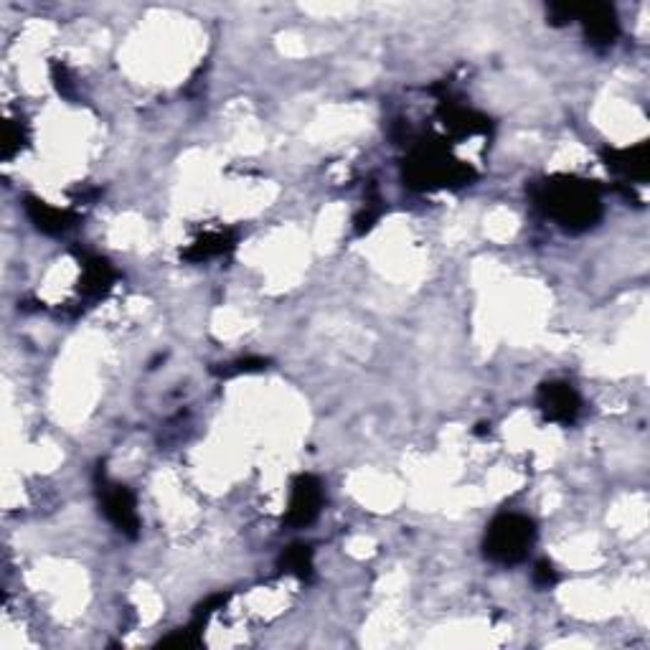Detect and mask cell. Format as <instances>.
I'll return each instance as SVG.
<instances>
[{
  "instance_id": "cell-14",
  "label": "cell",
  "mask_w": 650,
  "mask_h": 650,
  "mask_svg": "<svg viewBox=\"0 0 650 650\" xmlns=\"http://www.w3.org/2000/svg\"><path fill=\"white\" fill-rule=\"evenodd\" d=\"M28 143V127L23 120H8L3 127V155L13 158Z\"/></svg>"
},
{
  "instance_id": "cell-2",
  "label": "cell",
  "mask_w": 650,
  "mask_h": 650,
  "mask_svg": "<svg viewBox=\"0 0 650 650\" xmlns=\"http://www.w3.org/2000/svg\"><path fill=\"white\" fill-rule=\"evenodd\" d=\"M473 176L475 173L468 163L452 158L445 148H437V145H422L404 163V181L419 191L465 186L473 181Z\"/></svg>"
},
{
  "instance_id": "cell-1",
  "label": "cell",
  "mask_w": 650,
  "mask_h": 650,
  "mask_svg": "<svg viewBox=\"0 0 650 650\" xmlns=\"http://www.w3.org/2000/svg\"><path fill=\"white\" fill-rule=\"evenodd\" d=\"M531 196L534 204L567 232H584L602 216V196L595 181H584L577 176H551L534 183Z\"/></svg>"
},
{
  "instance_id": "cell-15",
  "label": "cell",
  "mask_w": 650,
  "mask_h": 650,
  "mask_svg": "<svg viewBox=\"0 0 650 650\" xmlns=\"http://www.w3.org/2000/svg\"><path fill=\"white\" fill-rule=\"evenodd\" d=\"M265 369V361L262 359H242L234 361V364H226V369H216V374L221 376H237V374H249V371Z\"/></svg>"
},
{
  "instance_id": "cell-8",
  "label": "cell",
  "mask_w": 650,
  "mask_h": 650,
  "mask_svg": "<svg viewBox=\"0 0 650 650\" xmlns=\"http://www.w3.org/2000/svg\"><path fill=\"white\" fill-rule=\"evenodd\" d=\"M605 160H607V168L615 171L617 176H623L628 183L630 181L643 183L645 178H648L650 150L645 143L633 145V148L605 150Z\"/></svg>"
},
{
  "instance_id": "cell-5",
  "label": "cell",
  "mask_w": 650,
  "mask_h": 650,
  "mask_svg": "<svg viewBox=\"0 0 650 650\" xmlns=\"http://www.w3.org/2000/svg\"><path fill=\"white\" fill-rule=\"evenodd\" d=\"M536 404H539L541 414L549 422H557V425H572L582 412V399L567 381H546V384H541Z\"/></svg>"
},
{
  "instance_id": "cell-7",
  "label": "cell",
  "mask_w": 650,
  "mask_h": 650,
  "mask_svg": "<svg viewBox=\"0 0 650 650\" xmlns=\"http://www.w3.org/2000/svg\"><path fill=\"white\" fill-rule=\"evenodd\" d=\"M577 21H582L584 36L592 46H612L620 36V23L612 6L605 3H590V6H577Z\"/></svg>"
},
{
  "instance_id": "cell-16",
  "label": "cell",
  "mask_w": 650,
  "mask_h": 650,
  "mask_svg": "<svg viewBox=\"0 0 650 650\" xmlns=\"http://www.w3.org/2000/svg\"><path fill=\"white\" fill-rule=\"evenodd\" d=\"M534 582L539 587H551V584L557 582V569L551 562H539L534 569Z\"/></svg>"
},
{
  "instance_id": "cell-12",
  "label": "cell",
  "mask_w": 650,
  "mask_h": 650,
  "mask_svg": "<svg viewBox=\"0 0 650 650\" xmlns=\"http://www.w3.org/2000/svg\"><path fill=\"white\" fill-rule=\"evenodd\" d=\"M232 247H234L232 234L224 232V229H214V232L201 234V237L186 249V254H183V257L191 259V262H206V259L226 254Z\"/></svg>"
},
{
  "instance_id": "cell-4",
  "label": "cell",
  "mask_w": 650,
  "mask_h": 650,
  "mask_svg": "<svg viewBox=\"0 0 650 650\" xmlns=\"http://www.w3.org/2000/svg\"><path fill=\"white\" fill-rule=\"evenodd\" d=\"M100 503L105 508V516L110 518V524L115 526L120 534L135 539L140 531V516H138V503L135 496L130 493V488L120 483H110L102 475L100 478Z\"/></svg>"
},
{
  "instance_id": "cell-9",
  "label": "cell",
  "mask_w": 650,
  "mask_h": 650,
  "mask_svg": "<svg viewBox=\"0 0 650 650\" xmlns=\"http://www.w3.org/2000/svg\"><path fill=\"white\" fill-rule=\"evenodd\" d=\"M26 214L34 221V226L44 234H64L69 232L77 221V214L69 209H59L41 199H26Z\"/></svg>"
},
{
  "instance_id": "cell-10",
  "label": "cell",
  "mask_w": 650,
  "mask_h": 650,
  "mask_svg": "<svg viewBox=\"0 0 650 650\" xmlns=\"http://www.w3.org/2000/svg\"><path fill=\"white\" fill-rule=\"evenodd\" d=\"M115 267L105 257H84L82 262V282L79 290L87 298H102L115 282Z\"/></svg>"
},
{
  "instance_id": "cell-6",
  "label": "cell",
  "mask_w": 650,
  "mask_h": 650,
  "mask_svg": "<svg viewBox=\"0 0 650 650\" xmlns=\"http://www.w3.org/2000/svg\"><path fill=\"white\" fill-rule=\"evenodd\" d=\"M323 501L325 493L320 480L313 478V475H300V478H295V483H292L290 506H287L285 521L290 526H295V529L313 524L315 518H318L320 508H323Z\"/></svg>"
},
{
  "instance_id": "cell-17",
  "label": "cell",
  "mask_w": 650,
  "mask_h": 650,
  "mask_svg": "<svg viewBox=\"0 0 650 650\" xmlns=\"http://www.w3.org/2000/svg\"><path fill=\"white\" fill-rule=\"evenodd\" d=\"M51 74H54V82L56 87H59V92L72 97V79H69L67 67H64V64H54V67H51Z\"/></svg>"
},
{
  "instance_id": "cell-13",
  "label": "cell",
  "mask_w": 650,
  "mask_h": 650,
  "mask_svg": "<svg viewBox=\"0 0 650 650\" xmlns=\"http://www.w3.org/2000/svg\"><path fill=\"white\" fill-rule=\"evenodd\" d=\"M282 569L300 579H310L313 574V549L305 544H295L282 554Z\"/></svg>"
},
{
  "instance_id": "cell-11",
  "label": "cell",
  "mask_w": 650,
  "mask_h": 650,
  "mask_svg": "<svg viewBox=\"0 0 650 650\" xmlns=\"http://www.w3.org/2000/svg\"><path fill=\"white\" fill-rule=\"evenodd\" d=\"M442 120H445V127H450L452 133L458 135L488 133V120L463 105H447V102H442Z\"/></svg>"
},
{
  "instance_id": "cell-3",
  "label": "cell",
  "mask_w": 650,
  "mask_h": 650,
  "mask_svg": "<svg viewBox=\"0 0 650 650\" xmlns=\"http://www.w3.org/2000/svg\"><path fill=\"white\" fill-rule=\"evenodd\" d=\"M536 541V524L521 513H501L485 531V557L496 564H518L529 557Z\"/></svg>"
}]
</instances>
